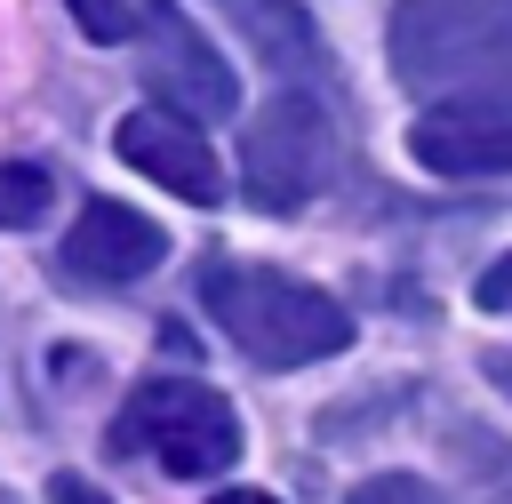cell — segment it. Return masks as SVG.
Here are the masks:
<instances>
[{"instance_id": "7c38bea8", "label": "cell", "mask_w": 512, "mask_h": 504, "mask_svg": "<svg viewBox=\"0 0 512 504\" xmlns=\"http://www.w3.org/2000/svg\"><path fill=\"white\" fill-rule=\"evenodd\" d=\"M344 504H448L432 480H416V472H368Z\"/></svg>"}, {"instance_id": "e0dca14e", "label": "cell", "mask_w": 512, "mask_h": 504, "mask_svg": "<svg viewBox=\"0 0 512 504\" xmlns=\"http://www.w3.org/2000/svg\"><path fill=\"white\" fill-rule=\"evenodd\" d=\"M504 504H512V496H504Z\"/></svg>"}, {"instance_id": "8fae6325", "label": "cell", "mask_w": 512, "mask_h": 504, "mask_svg": "<svg viewBox=\"0 0 512 504\" xmlns=\"http://www.w3.org/2000/svg\"><path fill=\"white\" fill-rule=\"evenodd\" d=\"M72 8V24L96 40V48H120V40H136V0H64Z\"/></svg>"}, {"instance_id": "5bb4252c", "label": "cell", "mask_w": 512, "mask_h": 504, "mask_svg": "<svg viewBox=\"0 0 512 504\" xmlns=\"http://www.w3.org/2000/svg\"><path fill=\"white\" fill-rule=\"evenodd\" d=\"M48 504H112V496H104L96 480H80V472H56V480H48Z\"/></svg>"}, {"instance_id": "3957f363", "label": "cell", "mask_w": 512, "mask_h": 504, "mask_svg": "<svg viewBox=\"0 0 512 504\" xmlns=\"http://www.w3.org/2000/svg\"><path fill=\"white\" fill-rule=\"evenodd\" d=\"M328 176H336V120H328L312 80H280L272 104L240 136V192H248V208L296 216L304 200L328 192Z\"/></svg>"}, {"instance_id": "8992f818", "label": "cell", "mask_w": 512, "mask_h": 504, "mask_svg": "<svg viewBox=\"0 0 512 504\" xmlns=\"http://www.w3.org/2000/svg\"><path fill=\"white\" fill-rule=\"evenodd\" d=\"M136 56H144V88L152 104L184 112V120H224L240 112V80L224 64V48L168 0H136Z\"/></svg>"}, {"instance_id": "7a4b0ae2", "label": "cell", "mask_w": 512, "mask_h": 504, "mask_svg": "<svg viewBox=\"0 0 512 504\" xmlns=\"http://www.w3.org/2000/svg\"><path fill=\"white\" fill-rule=\"evenodd\" d=\"M112 448L120 456H152L168 480H208V472H232L248 432L232 416L224 392L192 384V376H144L112 424Z\"/></svg>"}, {"instance_id": "30bf717a", "label": "cell", "mask_w": 512, "mask_h": 504, "mask_svg": "<svg viewBox=\"0 0 512 504\" xmlns=\"http://www.w3.org/2000/svg\"><path fill=\"white\" fill-rule=\"evenodd\" d=\"M48 168H32V160H0V224L8 232H24V224H40L48 216Z\"/></svg>"}, {"instance_id": "277c9868", "label": "cell", "mask_w": 512, "mask_h": 504, "mask_svg": "<svg viewBox=\"0 0 512 504\" xmlns=\"http://www.w3.org/2000/svg\"><path fill=\"white\" fill-rule=\"evenodd\" d=\"M384 56L408 88H456L512 72V0H400Z\"/></svg>"}, {"instance_id": "4fadbf2b", "label": "cell", "mask_w": 512, "mask_h": 504, "mask_svg": "<svg viewBox=\"0 0 512 504\" xmlns=\"http://www.w3.org/2000/svg\"><path fill=\"white\" fill-rule=\"evenodd\" d=\"M472 304H480V312H512V248L472 280Z\"/></svg>"}, {"instance_id": "2e32d148", "label": "cell", "mask_w": 512, "mask_h": 504, "mask_svg": "<svg viewBox=\"0 0 512 504\" xmlns=\"http://www.w3.org/2000/svg\"><path fill=\"white\" fill-rule=\"evenodd\" d=\"M208 504H272L264 488H224V496H208Z\"/></svg>"}, {"instance_id": "9c48e42d", "label": "cell", "mask_w": 512, "mask_h": 504, "mask_svg": "<svg viewBox=\"0 0 512 504\" xmlns=\"http://www.w3.org/2000/svg\"><path fill=\"white\" fill-rule=\"evenodd\" d=\"M240 16V32L256 40V56L280 72V80H312L320 72V32L304 16V0H224Z\"/></svg>"}, {"instance_id": "9a60e30c", "label": "cell", "mask_w": 512, "mask_h": 504, "mask_svg": "<svg viewBox=\"0 0 512 504\" xmlns=\"http://www.w3.org/2000/svg\"><path fill=\"white\" fill-rule=\"evenodd\" d=\"M488 384H496V392L512 400V352H488Z\"/></svg>"}, {"instance_id": "5b68a950", "label": "cell", "mask_w": 512, "mask_h": 504, "mask_svg": "<svg viewBox=\"0 0 512 504\" xmlns=\"http://www.w3.org/2000/svg\"><path fill=\"white\" fill-rule=\"evenodd\" d=\"M408 160L432 176H512V72L432 96L408 120Z\"/></svg>"}, {"instance_id": "6da1fadb", "label": "cell", "mask_w": 512, "mask_h": 504, "mask_svg": "<svg viewBox=\"0 0 512 504\" xmlns=\"http://www.w3.org/2000/svg\"><path fill=\"white\" fill-rule=\"evenodd\" d=\"M200 304L256 368H312V360H336L352 344V312L328 288H312L296 272H272V264L208 256L200 264Z\"/></svg>"}, {"instance_id": "ba28073f", "label": "cell", "mask_w": 512, "mask_h": 504, "mask_svg": "<svg viewBox=\"0 0 512 504\" xmlns=\"http://www.w3.org/2000/svg\"><path fill=\"white\" fill-rule=\"evenodd\" d=\"M168 256V232L152 224V216H136L128 200H88L80 208V224L64 232V280H80V288H128V280H144L152 264Z\"/></svg>"}, {"instance_id": "52a82bcc", "label": "cell", "mask_w": 512, "mask_h": 504, "mask_svg": "<svg viewBox=\"0 0 512 504\" xmlns=\"http://www.w3.org/2000/svg\"><path fill=\"white\" fill-rule=\"evenodd\" d=\"M112 152H120L136 176H152L160 192H176V200H216V192H224V168H216L200 120H184V112H168V104L128 112V120L112 128Z\"/></svg>"}]
</instances>
